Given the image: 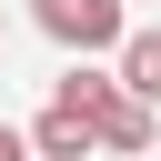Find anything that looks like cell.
<instances>
[{
    "instance_id": "obj_1",
    "label": "cell",
    "mask_w": 161,
    "mask_h": 161,
    "mask_svg": "<svg viewBox=\"0 0 161 161\" xmlns=\"http://www.w3.org/2000/svg\"><path fill=\"white\" fill-rule=\"evenodd\" d=\"M60 111H80V121H91V151H151V131H161V121H151L111 70H91V60L60 80Z\"/></svg>"
},
{
    "instance_id": "obj_2",
    "label": "cell",
    "mask_w": 161,
    "mask_h": 161,
    "mask_svg": "<svg viewBox=\"0 0 161 161\" xmlns=\"http://www.w3.org/2000/svg\"><path fill=\"white\" fill-rule=\"evenodd\" d=\"M30 20H40L60 50H80V60H91V50H121V30H131L121 0H30Z\"/></svg>"
},
{
    "instance_id": "obj_3",
    "label": "cell",
    "mask_w": 161,
    "mask_h": 161,
    "mask_svg": "<svg viewBox=\"0 0 161 161\" xmlns=\"http://www.w3.org/2000/svg\"><path fill=\"white\" fill-rule=\"evenodd\" d=\"M20 141H30L40 161H91V121H80V111H60V101H50V111H40Z\"/></svg>"
},
{
    "instance_id": "obj_4",
    "label": "cell",
    "mask_w": 161,
    "mask_h": 161,
    "mask_svg": "<svg viewBox=\"0 0 161 161\" xmlns=\"http://www.w3.org/2000/svg\"><path fill=\"white\" fill-rule=\"evenodd\" d=\"M121 91L141 111H161V30H121Z\"/></svg>"
},
{
    "instance_id": "obj_5",
    "label": "cell",
    "mask_w": 161,
    "mask_h": 161,
    "mask_svg": "<svg viewBox=\"0 0 161 161\" xmlns=\"http://www.w3.org/2000/svg\"><path fill=\"white\" fill-rule=\"evenodd\" d=\"M0 161H30V141H20V131H10V121H0Z\"/></svg>"
}]
</instances>
